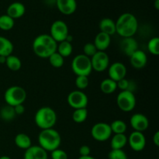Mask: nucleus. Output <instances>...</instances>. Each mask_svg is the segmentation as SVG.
Returning a JSON list of instances; mask_svg holds the SVG:
<instances>
[{"instance_id":"nucleus-30","label":"nucleus","mask_w":159,"mask_h":159,"mask_svg":"<svg viewBox=\"0 0 159 159\" xmlns=\"http://www.w3.org/2000/svg\"><path fill=\"white\" fill-rule=\"evenodd\" d=\"M88 117V110L86 108L75 110L72 113V120L77 124H82L85 122Z\"/></svg>"},{"instance_id":"nucleus-46","label":"nucleus","mask_w":159,"mask_h":159,"mask_svg":"<svg viewBox=\"0 0 159 159\" xmlns=\"http://www.w3.org/2000/svg\"><path fill=\"white\" fill-rule=\"evenodd\" d=\"M0 159H11L10 157L7 156V155H3V156L0 157Z\"/></svg>"},{"instance_id":"nucleus-4","label":"nucleus","mask_w":159,"mask_h":159,"mask_svg":"<svg viewBox=\"0 0 159 159\" xmlns=\"http://www.w3.org/2000/svg\"><path fill=\"white\" fill-rule=\"evenodd\" d=\"M34 121L41 130L53 128L57 122V113L51 107H41L36 112Z\"/></svg>"},{"instance_id":"nucleus-39","label":"nucleus","mask_w":159,"mask_h":159,"mask_svg":"<svg viewBox=\"0 0 159 159\" xmlns=\"http://www.w3.org/2000/svg\"><path fill=\"white\" fill-rule=\"evenodd\" d=\"M91 154V148L88 145H82L79 148L80 156H89Z\"/></svg>"},{"instance_id":"nucleus-44","label":"nucleus","mask_w":159,"mask_h":159,"mask_svg":"<svg viewBox=\"0 0 159 159\" xmlns=\"http://www.w3.org/2000/svg\"><path fill=\"white\" fill-rule=\"evenodd\" d=\"M46 2L48 5L56 4V0H46Z\"/></svg>"},{"instance_id":"nucleus-20","label":"nucleus","mask_w":159,"mask_h":159,"mask_svg":"<svg viewBox=\"0 0 159 159\" xmlns=\"http://www.w3.org/2000/svg\"><path fill=\"white\" fill-rule=\"evenodd\" d=\"M26 12V8L23 3L20 2H12L9 6L7 8V15L12 18L13 20L15 19H19L23 16Z\"/></svg>"},{"instance_id":"nucleus-25","label":"nucleus","mask_w":159,"mask_h":159,"mask_svg":"<svg viewBox=\"0 0 159 159\" xmlns=\"http://www.w3.org/2000/svg\"><path fill=\"white\" fill-rule=\"evenodd\" d=\"M117 89V84L116 82L112 80L111 79H105L101 82L100 90L104 94H113Z\"/></svg>"},{"instance_id":"nucleus-26","label":"nucleus","mask_w":159,"mask_h":159,"mask_svg":"<svg viewBox=\"0 0 159 159\" xmlns=\"http://www.w3.org/2000/svg\"><path fill=\"white\" fill-rule=\"evenodd\" d=\"M72 51L73 46L71 44V43H70V42L64 40V41H61L57 43V52L59 54H61L64 58L69 57L71 54V53H72Z\"/></svg>"},{"instance_id":"nucleus-27","label":"nucleus","mask_w":159,"mask_h":159,"mask_svg":"<svg viewBox=\"0 0 159 159\" xmlns=\"http://www.w3.org/2000/svg\"><path fill=\"white\" fill-rule=\"evenodd\" d=\"M16 114L14 110V107L9 105H6L2 107L0 110V118L5 121H11L14 120Z\"/></svg>"},{"instance_id":"nucleus-37","label":"nucleus","mask_w":159,"mask_h":159,"mask_svg":"<svg viewBox=\"0 0 159 159\" xmlns=\"http://www.w3.org/2000/svg\"><path fill=\"white\" fill-rule=\"evenodd\" d=\"M97 51V49H96V46L93 43H87L83 47V54H85V56L89 57V58H91Z\"/></svg>"},{"instance_id":"nucleus-10","label":"nucleus","mask_w":159,"mask_h":159,"mask_svg":"<svg viewBox=\"0 0 159 159\" xmlns=\"http://www.w3.org/2000/svg\"><path fill=\"white\" fill-rule=\"evenodd\" d=\"M68 105L74 110L86 108L89 102L87 95L81 90H75L68 94L67 98Z\"/></svg>"},{"instance_id":"nucleus-21","label":"nucleus","mask_w":159,"mask_h":159,"mask_svg":"<svg viewBox=\"0 0 159 159\" xmlns=\"http://www.w3.org/2000/svg\"><path fill=\"white\" fill-rule=\"evenodd\" d=\"M99 26L100 32L108 34L110 37L116 34V23L112 19L103 18L101 20Z\"/></svg>"},{"instance_id":"nucleus-38","label":"nucleus","mask_w":159,"mask_h":159,"mask_svg":"<svg viewBox=\"0 0 159 159\" xmlns=\"http://www.w3.org/2000/svg\"><path fill=\"white\" fill-rule=\"evenodd\" d=\"M51 159H68V154L64 150L57 148L51 152Z\"/></svg>"},{"instance_id":"nucleus-40","label":"nucleus","mask_w":159,"mask_h":159,"mask_svg":"<svg viewBox=\"0 0 159 159\" xmlns=\"http://www.w3.org/2000/svg\"><path fill=\"white\" fill-rule=\"evenodd\" d=\"M14 107V110H15L16 114L17 115H22L25 112V107L23 106V104H20V105H17Z\"/></svg>"},{"instance_id":"nucleus-47","label":"nucleus","mask_w":159,"mask_h":159,"mask_svg":"<svg viewBox=\"0 0 159 159\" xmlns=\"http://www.w3.org/2000/svg\"><path fill=\"white\" fill-rule=\"evenodd\" d=\"M153 1H155V0H153Z\"/></svg>"},{"instance_id":"nucleus-3","label":"nucleus","mask_w":159,"mask_h":159,"mask_svg":"<svg viewBox=\"0 0 159 159\" xmlns=\"http://www.w3.org/2000/svg\"><path fill=\"white\" fill-rule=\"evenodd\" d=\"M39 146L47 152H53L59 148L61 143V137L57 130L54 128L41 130L38 135Z\"/></svg>"},{"instance_id":"nucleus-22","label":"nucleus","mask_w":159,"mask_h":159,"mask_svg":"<svg viewBox=\"0 0 159 159\" xmlns=\"http://www.w3.org/2000/svg\"><path fill=\"white\" fill-rule=\"evenodd\" d=\"M127 144V137L125 134H114L110 141V146L113 150H119L123 149Z\"/></svg>"},{"instance_id":"nucleus-11","label":"nucleus","mask_w":159,"mask_h":159,"mask_svg":"<svg viewBox=\"0 0 159 159\" xmlns=\"http://www.w3.org/2000/svg\"><path fill=\"white\" fill-rule=\"evenodd\" d=\"M91 64L93 70L98 72H102L108 69L110 66V57L105 51H98L91 57Z\"/></svg>"},{"instance_id":"nucleus-36","label":"nucleus","mask_w":159,"mask_h":159,"mask_svg":"<svg viewBox=\"0 0 159 159\" xmlns=\"http://www.w3.org/2000/svg\"><path fill=\"white\" fill-rule=\"evenodd\" d=\"M109 159H128L127 154L123 149L119 150H113L111 149L108 154Z\"/></svg>"},{"instance_id":"nucleus-15","label":"nucleus","mask_w":159,"mask_h":159,"mask_svg":"<svg viewBox=\"0 0 159 159\" xmlns=\"http://www.w3.org/2000/svg\"><path fill=\"white\" fill-rule=\"evenodd\" d=\"M130 65L136 69H142L146 66L148 62V57L145 52L141 50H137L130 56Z\"/></svg>"},{"instance_id":"nucleus-17","label":"nucleus","mask_w":159,"mask_h":159,"mask_svg":"<svg viewBox=\"0 0 159 159\" xmlns=\"http://www.w3.org/2000/svg\"><path fill=\"white\" fill-rule=\"evenodd\" d=\"M57 9L64 15H71L77 9L76 0H56Z\"/></svg>"},{"instance_id":"nucleus-35","label":"nucleus","mask_w":159,"mask_h":159,"mask_svg":"<svg viewBox=\"0 0 159 159\" xmlns=\"http://www.w3.org/2000/svg\"><path fill=\"white\" fill-rule=\"evenodd\" d=\"M89 81L88 76L79 75L76 76L75 79V86L77 87L78 90L85 89L89 86Z\"/></svg>"},{"instance_id":"nucleus-18","label":"nucleus","mask_w":159,"mask_h":159,"mask_svg":"<svg viewBox=\"0 0 159 159\" xmlns=\"http://www.w3.org/2000/svg\"><path fill=\"white\" fill-rule=\"evenodd\" d=\"M24 159H48V152L40 146H31L25 151Z\"/></svg>"},{"instance_id":"nucleus-31","label":"nucleus","mask_w":159,"mask_h":159,"mask_svg":"<svg viewBox=\"0 0 159 159\" xmlns=\"http://www.w3.org/2000/svg\"><path fill=\"white\" fill-rule=\"evenodd\" d=\"M15 24V21L12 18L6 14L0 16V29L2 30H10Z\"/></svg>"},{"instance_id":"nucleus-34","label":"nucleus","mask_w":159,"mask_h":159,"mask_svg":"<svg viewBox=\"0 0 159 159\" xmlns=\"http://www.w3.org/2000/svg\"><path fill=\"white\" fill-rule=\"evenodd\" d=\"M148 50L152 54L158 56L159 54V38L153 37L148 43Z\"/></svg>"},{"instance_id":"nucleus-32","label":"nucleus","mask_w":159,"mask_h":159,"mask_svg":"<svg viewBox=\"0 0 159 159\" xmlns=\"http://www.w3.org/2000/svg\"><path fill=\"white\" fill-rule=\"evenodd\" d=\"M116 84H117V89H120L121 91H130L134 93V91L136 89L134 82L129 80V79H127L126 78L118 81Z\"/></svg>"},{"instance_id":"nucleus-1","label":"nucleus","mask_w":159,"mask_h":159,"mask_svg":"<svg viewBox=\"0 0 159 159\" xmlns=\"http://www.w3.org/2000/svg\"><path fill=\"white\" fill-rule=\"evenodd\" d=\"M57 43L50 34H40L33 42V51L40 58H48L51 54L57 51Z\"/></svg>"},{"instance_id":"nucleus-24","label":"nucleus","mask_w":159,"mask_h":159,"mask_svg":"<svg viewBox=\"0 0 159 159\" xmlns=\"http://www.w3.org/2000/svg\"><path fill=\"white\" fill-rule=\"evenodd\" d=\"M14 47L12 41L6 37L0 36V56L8 57L13 51Z\"/></svg>"},{"instance_id":"nucleus-42","label":"nucleus","mask_w":159,"mask_h":159,"mask_svg":"<svg viewBox=\"0 0 159 159\" xmlns=\"http://www.w3.org/2000/svg\"><path fill=\"white\" fill-rule=\"evenodd\" d=\"M6 57L4 56H0V64H6Z\"/></svg>"},{"instance_id":"nucleus-5","label":"nucleus","mask_w":159,"mask_h":159,"mask_svg":"<svg viewBox=\"0 0 159 159\" xmlns=\"http://www.w3.org/2000/svg\"><path fill=\"white\" fill-rule=\"evenodd\" d=\"M4 99L7 105L16 107L23 104L26 99V92L20 85H12L6 90Z\"/></svg>"},{"instance_id":"nucleus-19","label":"nucleus","mask_w":159,"mask_h":159,"mask_svg":"<svg viewBox=\"0 0 159 159\" xmlns=\"http://www.w3.org/2000/svg\"><path fill=\"white\" fill-rule=\"evenodd\" d=\"M110 43H111V37L102 32H99L96 36L93 42L97 51H106V50L110 47Z\"/></svg>"},{"instance_id":"nucleus-7","label":"nucleus","mask_w":159,"mask_h":159,"mask_svg":"<svg viewBox=\"0 0 159 159\" xmlns=\"http://www.w3.org/2000/svg\"><path fill=\"white\" fill-rule=\"evenodd\" d=\"M136 97L134 93L130 91H121L116 97L118 107L123 112H130L136 107Z\"/></svg>"},{"instance_id":"nucleus-41","label":"nucleus","mask_w":159,"mask_h":159,"mask_svg":"<svg viewBox=\"0 0 159 159\" xmlns=\"http://www.w3.org/2000/svg\"><path fill=\"white\" fill-rule=\"evenodd\" d=\"M152 141L153 143L155 144V145L156 147L159 146V131H156L155 133V134L153 135V138H152Z\"/></svg>"},{"instance_id":"nucleus-29","label":"nucleus","mask_w":159,"mask_h":159,"mask_svg":"<svg viewBox=\"0 0 159 159\" xmlns=\"http://www.w3.org/2000/svg\"><path fill=\"white\" fill-rule=\"evenodd\" d=\"M110 128H111L112 133H113L114 134H125L127 128L126 123L124 121L121 120H116L113 121L110 124Z\"/></svg>"},{"instance_id":"nucleus-9","label":"nucleus","mask_w":159,"mask_h":159,"mask_svg":"<svg viewBox=\"0 0 159 159\" xmlns=\"http://www.w3.org/2000/svg\"><path fill=\"white\" fill-rule=\"evenodd\" d=\"M68 35L69 32L66 23L62 20H56L51 24L50 29V36L57 43L66 40Z\"/></svg>"},{"instance_id":"nucleus-12","label":"nucleus","mask_w":159,"mask_h":159,"mask_svg":"<svg viewBox=\"0 0 159 159\" xmlns=\"http://www.w3.org/2000/svg\"><path fill=\"white\" fill-rule=\"evenodd\" d=\"M127 143L134 152H141L146 146V138L142 132L134 130L127 138Z\"/></svg>"},{"instance_id":"nucleus-2","label":"nucleus","mask_w":159,"mask_h":159,"mask_svg":"<svg viewBox=\"0 0 159 159\" xmlns=\"http://www.w3.org/2000/svg\"><path fill=\"white\" fill-rule=\"evenodd\" d=\"M116 33L123 38L133 37L138 29V22L134 15L125 12L119 16L116 23Z\"/></svg>"},{"instance_id":"nucleus-43","label":"nucleus","mask_w":159,"mask_h":159,"mask_svg":"<svg viewBox=\"0 0 159 159\" xmlns=\"http://www.w3.org/2000/svg\"><path fill=\"white\" fill-rule=\"evenodd\" d=\"M79 159H96V158H93V157L91 156V155H89V156H80L79 158Z\"/></svg>"},{"instance_id":"nucleus-16","label":"nucleus","mask_w":159,"mask_h":159,"mask_svg":"<svg viewBox=\"0 0 159 159\" xmlns=\"http://www.w3.org/2000/svg\"><path fill=\"white\" fill-rule=\"evenodd\" d=\"M120 48L125 55L130 57L133 53L138 50V43L134 37H126L123 38L120 41Z\"/></svg>"},{"instance_id":"nucleus-28","label":"nucleus","mask_w":159,"mask_h":159,"mask_svg":"<svg viewBox=\"0 0 159 159\" xmlns=\"http://www.w3.org/2000/svg\"><path fill=\"white\" fill-rule=\"evenodd\" d=\"M6 65L9 70L13 71H19L22 67V61L18 57L15 55H9L6 57Z\"/></svg>"},{"instance_id":"nucleus-8","label":"nucleus","mask_w":159,"mask_h":159,"mask_svg":"<svg viewBox=\"0 0 159 159\" xmlns=\"http://www.w3.org/2000/svg\"><path fill=\"white\" fill-rule=\"evenodd\" d=\"M112 134L110 124L107 123H97L94 124L91 129V135L93 139L99 142H103L110 139Z\"/></svg>"},{"instance_id":"nucleus-23","label":"nucleus","mask_w":159,"mask_h":159,"mask_svg":"<svg viewBox=\"0 0 159 159\" xmlns=\"http://www.w3.org/2000/svg\"><path fill=\"white\" fill-rule=\"evenodd\" d=\"M14 142H15L16 147L25 151L32 146V141H31L30 138L27 134L23 133H20L16 135L15 138H14Z\"/></svg>"},{"instance_id":"nucleus-33","label":"nucleus","mask_w":159,"mask_h":159,"mask_svg":"<svg viewBox=\"0 0 159 159\" xmlns=\"http://www.w3.org/2000/svg\"><path fill=\"white\" fill-rule=\"evenodd\" d=\"M48 59H49V62L51 66L56 68H61L64 65V62H65V58L61 54H59L57 51L53 54H51L48 57Z\"/></svg>"},{"instance_id":"nucleus-13","label":"nucleus","mask_w":159,"mask_h":159,"mask_svg":"<svg viewBox=\"0 0 159 159\" xmlns=\"http://www.w3.org/2000/svg\"><path fill=\"white\" fill-rule=\"evenodd\" d=\"M130 124L134 131L144 132L149 127V120L145 115L142 113H134L130 120Z\"/></svg>"},{"instance_id":"nucleus-45","label":"nucleus","mask_w":159,"mask_h":159,"mask_svg":"<svg viewBox=\"0 0 159 159\" xmlns=\"http://www.w3.org/2000/svg\"><path fill=\"white\" fill-rule=\"evenodd\" d=\"M155 9H159V0H155Z\"/></svg>"},{"instance_id":"nucleus-6","label":"nucleus","mask_w":159,"mask_h":159,"mask_svg":"<svg viewBox=\"0 0 159 159\" xmlns=\"http://www.w3.org/2000/svg\"><path fill=\"white\" fill-rule=\"evenodd\" d=\"M71 69L76 76L84 75L89 77L93 71L91 58L83 54L76 55L71 62Z\"/></svg>"},{"instance_id":"nucleus-14","label":"nucleus","mask_w":159,"mask_h":159,"mask_svg":"<svg viewBox=\"0 0 159 159\" xmlns=\"http://www.w3.org/2000/svg\"><path fill=\"white\" fill-rule=\"evenodd\" d=\"M127 71V68L124 64L120 61L114 62L108 68L109 78L117 82L126 77Z\"/></svg>"}]
</instances>
